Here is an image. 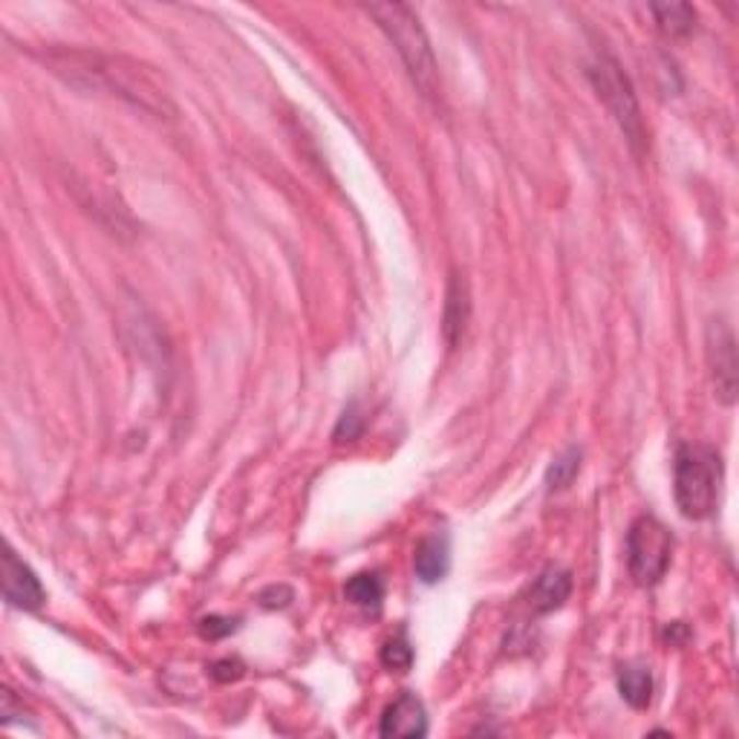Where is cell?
<instances>
[{
	"instance_id": "6da1fadb",
	"label": "cell",
	"mask_w": 739,
	"mask_h": 739,
	"mask_svg": "<svg viewBox=\"0 0 739 739\" xmlns=\"http://www.w3.org/2000/svg\"><path fill=\"white\" fill-rule=\"evenodd\" d=\"M44 65L72 88L107 93L151 113L157 119L176 116V104L171 102V93L160 76L128 56H107V53H90V49H49L44 53Z\"/></svg>"
},
{
	"instance_id": "2e32d148",
	"label": "cell",
	"mask_w": 739,
	"mask_h": 739,
	"mask_svg": "<svg viewBox=\"0 0 739 739\" xmlns=\"http://www.w3.org/2000/svg\"><path fill=\"white\" fill-rule=\"evenodd\" d=\"M379 659H382V665L388 670H411V665H414V647H411V642L405 636L390 638L382 647V653H379Z\"/></svg>"
},
{
	"instance_id": "30bf717a",
	"label": "cell",
	"mask_w": 739,
	"mask_h": 739,
	"mask_svg": "<svg viewBox=\"0 0 739 739\" xmlns=\"http://www.w3.org/2000/svg\"><path fill=\"white\" fill-rule=\"evenodd\" d=\"M471 319V292L465 278L453 275L451 284H448L446 295V312H442V335H446L448 347H457L465 333V324Z\"/></svg>"
},
{
	"instance_id": "7a4b0ae2",
	"label": "cell",
	"mask_w": 739,
	"mask_h": 739,
	"mask_svg": "<svg viewBox=\"0 0 739 739\" xmlns=\"http://www.w3.org/2000/svg\"><path fill=\"white\" fill-rule=\"evenodd\" d=\"M367 12L376 18V24L382 26V33L396 47L402 65L407 67V76L414 79L422 96L434 104L442 102L437 58H434L428 33L414 9L407 3H373V7H367Z\"/></svg>"
},
{
	"instance_id": "d6986e66",
	"label": "cell",
	"mask_w": 739,
	"mask_h": 739,
	"mask_svg": "<svg viewBox=\"0 0 739 739\" xmlns=\"http://www.w3.org/2000/svg\"><path fill=\"white\" fill-rule=\"evenodd\" d=\"M292 598H295L292 589L280 584V587L263 589L261 596H257V601H261L263 610H284V607L292 604Z\"/></svg>"
},
{
	"instance_id": "3957f363",
	"label": "cell",
	"mask_w": 739,
	"mask_h": 739,
	"mask_svg": "<svg viewBox=\"0 0 739 739\" xmlns=\"http://www.w3.org/2000/svg\"><path fill=\"white\" fill-rule=\"evenodd\" d=\"M723 462L711 448L682 446L676 453V506L688 520H705L714 515L719 497Z\"/></svg>"
},
{
	"instance_id": "ba28073f",
	"label": "cell",
	"mask_w": 739,
	"mask_h": 739,
	"mask_svg": "<svg viewBox=\"0 0 739 739\" xmlns=\"http://www.w3.org/2000/svg\"><path fill=\"white\" fill-rule=\"evenodd\" d=\"M382 737H405L419 739L428 734V714L416 693H402L393 705L384 707L382 723H379Z\"/></svg>"
},
{
	"instance_id": "5b68a950",
	"label": "cell",
	"mask_w": 739,
	"mask_h": 739,
	"mask_svg": "<svg viewBox=\"0 0 739 739\" xmlns=\"http://www.w3.org/2000/svg\"><path fill=\"white\" fill-rule=\"evenodd\" d=\"M673 557V534L650 515H642L627 532V569L638 587H653L665 578Z\"/></svg>"
},
{
	"instance_id": "9c48e42d",
	"label": "cell",
	"mask_w": 739,
	"mask_h": 739,
	"mask_svg": "<svg viewBox=\"0 0 739 739\" xmlns=\"http://www.w3.org/2000/svg\"><path fill=\"white\" fill-rule=\"evenodd\" d=\"M569 596H573V575L561 566H546L526 592V604L538 615H546V612L561 610Z\"/></svg>"
},
{
	"instance_id": "ac0fdd59",
	"label": "cell",
	"mask_w": 739,
	"mask_h": 739,
	"mask_svg": "<svg viewBox=\"0 0 739 739\" xmlns=\"http://www.w3.org/2000/svg\"><path fill=\"white\" fill-rule=\"evenodd\" d=\"M238 624H240L238 619H226V615H208V619L199 621V636L217 642V638L231 636V633L238 630Z\"/></svg>"
},
{
	"instance_id": "8992f818",
	"label": "cell",
	"mask_w": 739,
	"mask_h": 739,
	"mask_svg": "<svg viewBox=\"0 0 739 739\" xmlns=\"http://www.w3.org/2000/svg\"><path fill=\"white\" fill-rule=\"evenodd\" d=\"M707 361H711V373H714L716 399L723 405H734L739 388V361L737 342H734L731 326L725 321H714L707 330Z\"/></svg>"
},
{
	"instance_id": "ffe728a7",
	"label": "cell",
	"mask_w": 739,
	"mask_h": 739,
	"mask_svg": "<svg viewBox=\"0 0 739 739\" xmlns=\"http://www.w3.org/2000/svg\"><path fill=\"white\" fill-rule=\"evenodd\" d=\"M208 673H211L215 682L229 684V682H238L240 676H243V665H240L238 659H220V661H215V665H208Z\"/></svg>"
},
{
	"instance_id": "52a82bcc",
	"label": "cell",
	"mask_w": 739,
	"mask_h": 739,
	"mask_svg": "<svg viewBox=\"0 0 739 739\" xmlns=\"http://www.w3.org/2000/svg\"><path fill=\"white\" fill-rule=\"evenodd\" d=\"M0 584H3V598H7L12 607H21V610H41L47 596H44V587H41L38 575L30 569V566L21 561V557L7 549L3 552V564H0Z\"/></svg>"
},
{
	"instance_id": "8fae6325",
	"label": "cell",
	"mask_w": 739,
	"mask_h": 739,
	"mask_svg": "<svg viewBox=\"0 0 739 739\" xmlns=\"http://www.w3.org/2000/svg\"><path fill=\"white\" fill-rule=\"evenodd\" d=\"M414 569L422 584H439L446 578L451 569V543L446 534H430L416 546Z\"/></svg>"
},
{
	"instance_id": "4fadbf2b",
	"label": "cell",
	"mask_w": 739,
	"mask_h": 739,
	"mask_svg": "<svg viewBox=\"0 0 739 739\" xmlns=\"http://www.w3.org/2000/svg\"><path fill=\"white\" fill-rule=\"evenodd\" d=\"M619 691L621 700L627 702L630 707L644 711L653 700V676L650 670L642 668V665H624L619 670Z\"/></svg>"
},
{
	"instance_id": "e0dca14e",
	"label": "cell",
	"mask_w": 739,
	"mask_h": 739,
	"mask_svg": "<svg viewBox=\"0 0 739 739\" xmlns=\"http://www.w3.org/2000/svg\"><path fill=\"white\" fill-rule=\"evenodd\" d=\"M361 430H365V416H361L358 405L353 402V405L342 414L338 425H335L333 437H335V442H353V439L361 437Z\"/></svg>"
},
{
	"instance_id": "9a60e30c",
	"label": "cell",
	"mask_w": 739,
	"mask_h": 739,
	"mask_svg": "<svg viewBox=\"0 0 739 739\" xmlns=\"http://www.w3.org/2000/svg\"><path fill=\"white\" fill-rule=\"evenodd\" d=\"M580 460H584V451L580 448H566L561 457H557L546 471V488L549 492H564L575 483L580 471Z\"/></svg>"
},
{
	"instance_id": "5bb4252c",
	"label": "cell",
	"mask_w": 739,
	"mask_h": 739,
	"mask_svg": "<svg viewBox=\"0 0 739 739\" xmlns=\"http://www.w3.org/2000/svg\"><path fill=\"white\" fill-rule=\"evenodd\" d=\"M344 598L356 607H365V610L373 607L376 610V607L382 604V598H384L382 578H379V575H370V573L353 575V578L347 580V587H344Z\"/></svg>"
},
{
	"instance_id": "7c38bea8",
	"label": "cell",
	"mask_w": 739,
	"mask_h": 739,
	"mask_svg": "<svg viewBox=\"0 0 739 739\" xmlns=\"http://www.w3.org/2000/svg\"><path fill=\"white\" fill-rule=\"evenodd\" d=\"M650 12L668 38H688L696 30V9L691 3H656Z\"/></svg>"
},
{
	"instance_id": "277c9868",
	"label": "cell",
	"mask_w": 739,
	"mask_h": 739,
	"mask_svg": "<svg viewBox=\"0 0 739 739\" xmlns=\"http://www.w3.org/2000/svg\"><path fill=\"white\" fill-rule=\"evenodd\" d=\"M587 79L596 88L598 99L607 104V111L612 113V119L619 122L621 134L630 142V148L636 153L647 151V128H644L636 90H633V81L627 79V72L621 70L619 61L612 56H598L587 67Z\"/></svg>"
}]
</instances>
